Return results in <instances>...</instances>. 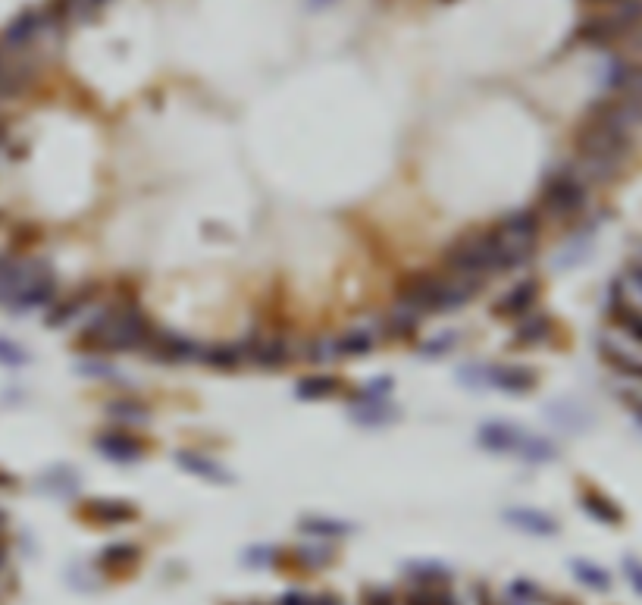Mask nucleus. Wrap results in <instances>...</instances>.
<instances>
[{
	"mask_svg": "<svg viewBox=\"0 0 642 605\" xmlns=\"http://www.w3.org/2000/svg\"><path fill=\"white\" fill-rule=\"evenodd\" d=\"M179 461V468L188 471V474H195V477H204V480H213V483H229L232 477L223 471V464L220 461H210L198 452H179L176 455Z\"/></svg>",
	"mask_w": 642,
	"mask_h": 605,
	"instance_id": "6ab92c4d",
	"label": "nucleus"
},
{
	"mask_svg": "<svg viewBox=\"0 0 642 605\" xmlns=\"http://www.w3.org/2000/svg\"><path fill=\"white\" fill-rule=\"evenodd\" d=\"M511 593L520 596V602H527V599H536V596H539V590H536L533 584H527V580H517V584H511Z\"/></svg>",
	"mask_w": 642,
	"mask_h": 605,
	"instance_id": "58836bf2",
	"label": "nucleus"
},
{
	"mask_svg": "<svg viewBox=\"0 0 642 605\" xmlns=\"http://www.w3.org/2000/svg\"><path fill=\"white\" fill-rule=\"evenodd\" d=\"M580 502H583V508H586L596 521H602V524H621V508H617L611 499H605L602 493L586 490V493L580 496Z\"/></svg>",
	"mask_w": 642,
	"mask_h": 605,
	"instance_id": "b1692460",
	"label": "nucleus"
},
{
	"mask_svg": "<svg viewBox=\"0 0 642 605\" xmlns=\"http://www.w3.org/2000/svg\"><path fill=\"white\" fill-rule=\"evenodd\" d=\"M630 279H633V286H636L639 295H642V264H633V267H630Z\"/></svg>",
	"mask_w": 642,
	"mask_h": 605,
	"instance_id": "a19ab883",
	"label": "nucleus"
},
{
	"mask_svg": "<svg viewBox=\"0 0 642 605\" xmlns=\"http://www.w3.org/2000/svg\"><path fill=\"white\" fill-rule=\"evenodd\" d=\"M624 29L617 26L614 16H599V19H589L586 26L580 29V38L592 41V44H608L611 38H617Z\"/></svg>",
	"mask_w": 642,
	"mask_h": 605,
	"instance_id": "a878e982",
	"label": "nucleus"
},
{
	"mask_svg": "<svg viewBox=\"0 0 642 605\" xmlns=\"http://www.w3.org/2000/svg\"><path fill=\"white\" fill-rule=\"evenodd\" d=\"M461 377L480 386H495L508 395H527L536 386V370L523 364H489V367H464Z\"/></svg>",
	"mask_w": 642,
	"mask_h": 605,
	"instance_id": "423d86ee",
	"label": "nucleus"
},
{
	"mask_svg": "<svg viewBox=\"0 0 642 605\" xmlns=\"http://www.w3.org/2000/svg\"><path fill=\"white\" fill-rule=\"evenodd\" d=\"M351 417L361 427H386V424L398 421V408H392L386 399H361L351 408Z\"/></svg>",
	"mask_w": 642,
	"mask_h": 605,
	"instance_id": "f3484780",
	"label": "nucleus"
},
{
	"mask_svg": "<svg viewBox=\"0 0 642 605\" xmlns=\"http://www.w3.org/2000/svg\"><path fill=\"white\" fill-rule=\"evenodd\" d=\"M85 518L101 524V527L129 524V521H135V508L129 502H120V499H94L85 505Z\"/></svg>",
	"mask_w": 642,
	"mask_h": 605,
	"instance_id": "dca6fc26",
	"label": "nucleus"
},
{
	"mask_svg": "<svg viewBox=\"0 0 642 605\" xmlns=\"http://www.w3.org/2000/svg\"><path fill=\"white\" fill-rule=\"evenodd\" d=\"M279 605H317V596H304V593H285Z\"/></svg>",
	"mask_w": 642,
	"mask_h": 605,
	"instance_id": "ea45409f",
	"label": "nucleus"
},
{
	"mask_svg": "<svg viewBox=\"0 0 642 605\" xmlns=\"http://www.w3.org/2000/svg\"><path fill=\"white\" fill-rule=\"evenodd\" d=\"M364 605H395V596L389 590H367L364 593Z\"/></svg>",
	"mask_w": 642,
	"mask_h": 605,
	"instance_id": "e433bc0d",
	"label": "nucleus"
},
{
	"mask_svg": "<svg viewBox=\"0 0 642 605\" xmlns=\"http://www.w3.org/2000/svg\"><path fill=\"white\" fill-rule=\"evenodd\" d=\"M298 558H301L304 565L320 568V565H326V562H329L332 552H329L326 546H304V549H298Z\"/></svg>",
	"mask_w": 642,
	"mask_h": 605,
	"instance_id": "473e14b6",
	"label": "nucleus"
},
{
	"mask_svg": "<svg viewBox=\"0 0 642 605\" xmlns=\"http://www.w3.org/2000/svg\"><path fill=\"white\" fill-rule=\"evenodd\" d=\"M132 562H138V546H132V543H113L98 555V565L110 568V571L123 568V565H132Z\"/></svg>",
	"mask_w": 642,
	"mask_h": 605,
	"instance_id": "cd10ccee",
	"label": "nucleus"
},
{
	"mask_svg": "<svg viewBox=\"0 0 642 605\" xmlns=\"http://www.w3.org/2000/svg\"><path fill=\"white\" fill-rule=\"evenodd\" d=\"M533 254V245H514L505 242L498 232H473V236L458 239L445 251L448 273L483 279L489 273H508L520 264H527Z\"/></svg>",
	"mask_w": 642,
	"mask_h": 605,
	"instance_id": "f257e3e1",
	"label": "nucleus"
},
{
	"mask_svg": "<svg viewBox=\"0 0 642 605\" xmlns=\"http://www.w3.org/2000/svg\"><path fill=\"white\" fill-rule=\"evenodd\" d=\"M339 345V358H364L376 348V333L373 330H348L336 336Z\"/></svg>",
	"mask_w": 642,
	"mask_h": 605,
	"instance_id": "aec40b11",
	"label": "nucleus"
},
{
	"mask_svg": "<svg viewBox=\"0 0 642 605\" xmlns=\"http://www.w3.org/2000/svg\"><path fill=\"white\" fill-rule=\"evenodd\" d=\"M4 142H7V132H4V126H0V148H4Z\"/></svg>",
	"mask_w": 642,
	"mask_h": 605,
	"instance_id": "37998d69",
	"label": "nucleus"
},
{
	"mask_svg": "<svg viewBox=\"0 0 642 605\" xmlns=\"http://www.w3.org/2000/svg\"><path fill=\"white\" fill-rule=\"evenodd\" d=\"M94 449H98L107 461L113 464H135L145 458V446H141V439L126 433V430H107L94 439Z\"/></svg>",
	"mask_w": 642,
	"mask_h": 605,
	"instance_id": "9b49d317",
	"label": "nucleus"
},
{
	"mask_svg": "<svg viewBox=\"0 0 642 605\" xmlns=\"http://www.w3.org/2000/svg\"><path fill=\"white\" fill-rule=\"evenodd\" d=\"M154 336V323L138 305H120V308H104L94 317L85 333H82V348L98 355H116V352H138L145 348L148 339Z\"/></svg>",
	"mask_w": 642,
	"mask_h": 605,
	"instance_id": "7ed1b4c3",
	"label": "nucleus"
},
{
	"mask_svg": "<svg viewBox=\"0 0 642 605\" xmlns=\"http://www.w3.org/2000/svg\"><path fill=\"white\" fill-rule=\"evenodd\" d=\"M483 279H470L458 273H417L411 279H404L398 305L411 308L420 317H433V314H455L461 311L467 301L477 298Z\"/></svg>",
	"mask_w": 642,
	"mask_h": 605,
	"instance_id": "f03ea898",
	"label": "nucleus"
},
{
	"mask_svg": "<svg viewBox=\"0 0 642 605\" xmlns=\"http://www.w3.org/2000/svg\"><path fill=\"white\" fill-rule=\"evenodd\" d=\"M505 521L523 533H533V537H555L558 533V521L536 508H508Z\"/></svg>",
	"mask_w": 642,
	"mask_h": 605,
	"instance_id": "2eb2a0df",
	"label": "nucleus"
},
{
	"mask_svg": "<svg viewBox=\"0 0 642 605\" xmlns=\"http://www.w3.org/2000/svg\"><path fill=\"white\" fill-rule=\"evenodd\" d=\"M530 433L520 430L514 424H505V421H495V424H483L480 433H477V442L486 449V452H498V455H520L523 446H527Z\"/></svg>",
	"mask_w": 642,
	"mask_h": 605,
	"instance_id": "9d476101",
	"label": "nucleus"
},
{
	"mask_svg": "<svg viewBox=\"0 0 642 605\" xmlns=\"http://www.w3.org/2000/svg\"><path fill=\"white\" fill-rule=\"evenodd\" d=\"M389 392H392V380L389 377H379V380H370L361 389V399H386Z\"/></svg>",
	"mask_w": 642,
	"mask_h": 605,
	"instance_id": "72a5a7b5",
	"label": "nucleus"
},
{
	"mask_svg": "<svg viewBox=\"0 0 642 605\" xmlns=\"http://www.w3.org/2000/svg\"><path fill=\"white\" fill-rule=\"evenodd\" d=\"M0 568H4V549H0Z\"/></svg>",
	"mask_w": 642,
	"mask_h": 605,
	"instance_id": "c03bdc74",
	"label": "nucleus"
},
{
	"mask_svg": "<svg viewBox=\"0 0 642 605\" xmlns=\"http://www.w3.org/2000/svg\"><path fill=\"white\" fill-rule=\"evenodd\" d=\"M552 333V320L542 317V314H527L520 317V327H517V345H542Z\"/></svg>",
	"mask_w": 642,
	"mask_h": 605,
	"instance_id": "4be33fe9",
	"label": "nucleus"
},
{
	"mask_svg": "<svg viewBox=\"0 0 642 605\" xmlns=\"http://www.w3.org/2000/svg\"><path fill=\"white\" fill-rule=\"evenodd\" d=\"M570 568H574V574L583 580L586 587H592V590H608V587H611V577H608V571H602L599 565L583 562V558H580V562H574Z\"/></svg>",
	"mask_w": 642,
	"mask_h": 605,
	"instance_id": "c756f323",
	"label": "nucleus"
},
{
	"mask_svg": "<svg viewBox=\"0 0 642 605\" xmlns=\"http://www.w3.org/2000/svg\"><path fill=\"white\" fill-rule=\"evenodd\" d=\"M201 361L213 370H239L242 364H248V355H245V342H229V345H210L204 348Z\"/></svg>",
	"mask_w": 642,
	"mask_h": 605,
	"instance_id": "a211bd4d",
	"label": "nucleus"
},
{
	"mask_svg": "<svg viewBox=\"0 0 642 605\" xmlns=\"http://www.w3.org/2000/svg\"><path fill=\"white\" fill-rule=\"evenodd\" d=\"M301 533H307V537H323V540H336V537H345V533L351 530L348 524L342 521H329V518H304L301 524Z\"/></svg>",
	"mask_w": 642,
	"mask_h": 605,
	"instance_id": "bb28decb",
	"label": "nucleus"
},
{
	"mask_svg": "<svg viewBox=\"0 0 642 605\" xmlns=\"http://www.w3.org/2000/svg\"><path fill=\"white\" fill-rule=\"evenodd\" d=\"M107 414L113 417V421H120V424H145L148 421V408L141 405L138 399H116L107 405Z\"/></svg>",
	"mask_w": 642,
	"mask_h": 605,
	"instance_id": "393cba45",
	"label": "nucleus"
},
{
	"mask_svg": "<svg viewBox=\"0 0 642 605\" xmlns=\"http://www.w3.org/2000/svg\"><path fill=\"white\" fill-rule=\"evenodd\" d=\"M455 345H458V339L451 336V333H445V336H439V339H433V342L420 345V352H423V355H430V358H439V355H448Z\"/></svg>",
	"mask_w": 642,
	"mask_h": 605,
	"instance_id": "2f4dec72",
	"label": "nucleus"
},
{
	"mask_svg": "<svg viewBox=\"0 0 642 605\" xmlns=\"http://www.w3.org/2000/svg\"><path fill=\"white\" fill-rule=\"evenodd\" d=\"M273 555H276V549H251V552L245 555V562L260 568V565H270V558H273Z\"/></svg>",
	"mask_w": 642,
	"mask_h": 605,
	"instance_id": "4c0bfd02",
	"label": "nucleus"
},
{
	"mask_svg": "<svg viewBox=\"0 0 642 605\" xmlns=\"http://www.w3.org/2000/svg\"><path fill=\"white\" fill-rule=\"evenodd\" d=\"M436 605H458V599L451 596L448 590H442V593H436Z\"/></svg>",
	"mask_w": 642,
	"mask_h": 605,
	"instance_id": "79ce46f5",
	"label": "nucleus"
},
{
	"mask_svg": "<svg viewBox=\"0 0 642 605\" xmlns=\"http://www.w3.org/2000/svg\"><path fill=\"white\" fill-rule=\"evenodd\" d=\"M57 295V276L51 270L47 261H38L35 273L29 276V283L22 286V292L16 295V301L10 305L13 314H26V311H35V308H47Z\"/></svg>",
	"mask_w": 642,
	"mask_h": 605,
	"instance_id": "6e6552de",
	"label": "nucleus"
},
{
	"mask_svg": "<svg viewBox=\"0 0 642 605\" xmlns=\"http://www.w3.org/2000/svg\"><path fill=\"white\" fill-rule=\"evenodd\" d=\"M539 301V283L536 279H523V283L511 286L502 298L492 305V314L502 317V320H520L527 317Z\"/></svg>",
	"mask_w": 642,
	"mask_h": 605,
	"instance_id": "f8f14e48",
	"label": "nucleus"
},
{
	"mask_svg": "<svg viewBox=\"0 0 642 605\" xmlns=\"http://www.w3.org/2000/svg\"><path fill=\"white\" fill-rule=\"evenodd\" d=\"M245 355H248V364H254L260 370H282L292 361V348L279 336H248Z\"/></svg>",
	"mask_w": 642,
	"mask_h": 605,
	"instance_id": "1a4fd4ad",
	"label": "nucleus"
},
{
	"mask_svg": "<svg viewBox=\"0 0 642 605\" xmlns=\"http://www.w3.org/2000/svg\"><path fill=\"white\" fill-rule=\"evenodd\" d=\"M342 392V380L336 377H304L295 386V395L304 402H320V399H332V395Z\"/></svg>",
	"mask_w": 642,
	"mask_h": 605,
	"instance_id": "412c9836",
	"label": "nucleus"
},
{
	"mask_svg": "<svg viewBox=\"0 0 642 605\" xmlns=\"http://www.w3.org/2000/svg\"><path fill=\"white\" fill-rule=\"evenodd\" d=\"M404 605H436V593L430 587H420V590H411Z\"/></svg>",
	"mask_w": 642,
	"mask_h": 605,
	"instance_id": "f704fd0d",
	"label": "nucleus"
},
{
	"mask_svg": "<svg viewBox=\"0 0 642 605\" xmlns=\"http://www.w3.org/2000/svg\"><path fill=\"white\" fill-rule=\"evenodd\" d=\"M145 352L157 364H195L204 355V345H198L195 339H188V336H179V333L154 330V336L145 345Z\"/></svg>",
	"mask_w": 642,
	"mask_h": 605,
	"instance_id": "0eeeda50",
	"label": "nucleus"
},
{
	"mask_svg": "<svg viewBox=\"0 0 642 605\" xmlns=\"http://www.w3.org/2000/svg\"><path fill=\"white\" fill-rule=\"evenodd\" d=\"M624 571H627V577H630V584L642 593V562H639V558H627Z\"/></svg>",
	"mask_w": 642,
	"mask_h": 605,
	"instance_id": "c9c22d12",
	"label": "nucleus"
},
{
	"mask_svg": "<svg viewBox=\"0 0 642 605\" xmlns=\"http://www.w3.org/2000/svg\"><path fill=\"white\" fill-rule=\"evenodd\" d=\"M542 207L558 220L580 214L586 207V182L574 170L549 176L542 185Z\"/></svg>",
	"mask_w": 642,
	"mask_h": 605,
	"instance_id": "20e7f679",
	"label": "nucleus"
},
{
	"mask_svg": "<svg viewBox=\"0 0 642 605\" xmlns=\"http://www.w3.org/2000/svg\"><path fill=\"white\" fill-rule=\"evenodd\" d=\"M94 298H98V286H82L79 292H73L69 298H63V301H57V305L47 311V317H44V323L51 330H63V327H69L73 320H79L91 305H94Z\"/></svg>",
	"mask_w": 642,
	"mask_h": 605,
	"instance_id": "ddd939ff",
	"label": "nucleus"
},
{
	"mask_svg": "<svg viewBox=\"0 0 642 605\" xmlns=\"http://www.w3.org/2000/svg\"><path fill=\"white\" fill-rule=\"evenodd\" d=\"M577 148H580V157L605 160V164L621 167V160L630 148V135L608 126V123L589 120V126H583L577 135Z\"/></svg>",
	"mask_w": 642,
	"mask_h": 605,
	"instance_id": "39448f33",
	"label": "nucleus"
},
{
	"mask_svg": "<svg viewBox=\"0 0 642 605\" xmlns=\"http://www.w3.org/2000/svg\"><path fill=\"white\" fill-rule=\"evenodd\" d=\"M307 361L311 364H332L339 361V345H336V336H317L311 345H307Z\"/></svg>",
	"mask_w": 642,
	"mask_h": 605,
	"instance_id": "c85d7f7f",
	"label": "nucleus"
},
{
	"mask_svg": "<svg viewBox=\"0 0 642 605\" xmlns=\"http://www.w3.org/2000/svg\"><path fill=\"white\" fill-rule=\"evenodd\" d=\"M498 236L505 242H514V245H536V236H539V217L533 211H511L502 223H498Z\"/></svg>",
	"mask_w": 642,
	"mask_h": 605,
	"instance_id": "4468645a",
	"label": "nucleus"
},
{
	"mask_svg": "<svg viewBox=\"0 0 642 605\" xmlns=\"http://www.w3.org/2000/svg\"><path fill=\"white\" fill-rule=\"evenodd\" d=\"M420 323H423L420 314H414L404 305H395V311L386 320V333H389V339H411L420 330Z\"/></svg>",
	"mask_w": 642,
	"mask_h": 605,
	"instance_id": "5701e85b",
	"label": "nucleus"
},
{
	"mask_svg": "<svg viewBox=\"0 0 642 605\" xmlns=\"http://www.w3.org/2000/svg\"><path fill=\"white\" fill-rule=\"evenodd\" d=\"M0 364H4V367H22V364H29V352L19 342L0 336Z\"/></svg>",
	"mask_w": 642,
	"mask_h": 605,
	"instance_id": "7c9ffc66",
	"label": "nucleus"
}]
</instances>
